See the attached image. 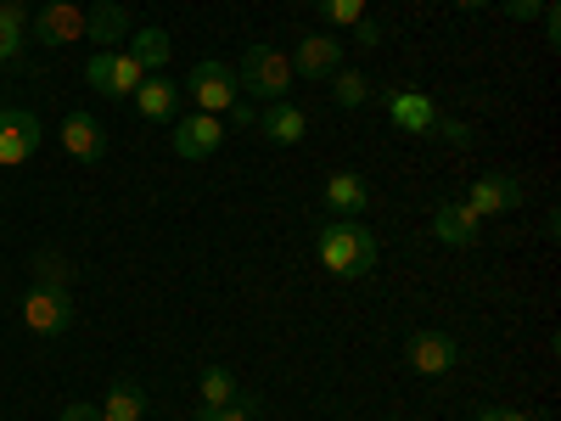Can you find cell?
<instances>
[{"instance_id":"cell-1","label":"cell","mask_w":561,"mask_h":421,"mask_svg":"<svg viewBox=\"0 0 561 421\" xmlns=\"http://www.w3.org/2000/svg\"><path fill=\"white\" fill-rule=\"evenodd\" d=\"M314 259L332 270V275L359 281V275L377 270V237H370L359 219H325L314 230Z\"/></svg>"},{"instance_id":"cell-2","label":"cell","mask_w":561,"mask_h":421,"mask_svg":"<svg viewBox=\"0 0 561 421\" xmlns=\"http://www.w3.org/2000/svg\"><path fill=\"white\" fill-rule=\"evenodd\" d=\"M237 84H242V96H253V102H287V90L298 84V73H293L287 52H275V45H248L242 62H237Z\"/></svg>"},{"instance_id":"cell-3","label":"cell","mask_w":561,"mask_h":421,"mask_svg":"<svg viewBox=\"0 0 561 421\" xmlns=\"http://www.w3.org/2000/svg\"><path fill=\"white\" fill-rule=\"evenodd\" d=\"M185 96L197 102V113H214V118H225L230 107L242 102L237 68H230V62H219V57H203V62L192 68V79H185Z\"/></svg>"},{"instance_id":"cell-4","label":"cell","mask_w":561,"mask_h":421,"mask_svg":"<svg viewBox=\"0 0 561 421\" xmlns=\"http://www.w3.org/2000/svg\"><path fill=\"white\" fill-rule=\"evenodd\" d=\"M140 79H147V68H140L129 52H96V57L84 62V84L96 90V96H113V102L135 96Z\"/></svg>"},{"instance_id":"cell-5","label":"cell","mask_w":561,"mask_h":421,"mask_svg":"<svg viewBox=\"0 0 561 421\" xmlns=\"http://www.w3.org/2000/svg\"><path fill=\"white\" fill-rule=\"evenodd\" d=\"M23 326H28L34 338H68L73 332V298L68 293H51V287H28Z\"/></svg>"},{"instance_id":"cell-6","label":"cell","mask_w":561,"mask_h":421,"mask_svg":"<svg viewBox=\"0 0 561 421\" xmlns=\"http://www.w3.org/2000/svg\"><path fill=\"white\" fill-rule=\"evenodd\" d=\"M382 107H388V118L404 129V135H438V102L433 96H421V90H410V84H388L382 90Z\"/></svg>"},{"instance_id":"cell-7","label":"cell","mask_w":561,"mask_h":421,"mask_svg":"<svg viewBox=\"0 0 561 421\" xmlns=\"http://www.w3.org/2000/svg\"><path fill=\"white\" fill-rule=\"evenodd\" d=\"M39 140H45V124L23 107H0V169H18L39 152Z\"/></svg>"},{"instance_id":"cell-8","label":"cell","mask_w":561,"mask_h":421,"mask_svg":"<svg viewBox=\"0 0 561 421\" xmlns=\"http://www.w3.org/2000/svg\"><path fill=\"white\" fill-rule=\"evenodd\" d=\"M225 129H230V124H219L214 113H192V118L174 124L169 147H174V158H185V163H203V158H214V152L225 147Z\"/></svg>"},{"instance_id":"cell-9","label":"cell","mask_w":561,"mask_h":421,"mask_svg":"<svg viewBox=\"0 0 561 421\" xmlns=\"http://www.w3.org/2000/svg\"><path fill=\"white\" fill-rule=\"evenodd\" d=\"M466 208H472L478 219L517 214V208H523V180H517V174H505V169H494V174L472 180V192H466Z\"/></svg>"},{"instance_id":"cell-10","label":"cell","mask_w":561,"mask_h":421,"mask_svg":"<svg viewBox=\"0 0 561 421\" xmlns=\"http://www.w3.org/2000/svg\"><path fill=\"white\" fill-rule=\"evenodd\" d=\"M404 360H410V371H421V377H444V371L460 365V343L449 332H410Z\"/></svg>"},{"instance_id":"cell-11","label":"cell","mask_w":561,"mask_h":421,"mask_svg":"<svg viewBox=\"0 0 561 421\" xmlns=\"http://www.w3.org/2000/svg\"><path fill=\"white\" fill-rule=\"evenodd\" d=\"M259 140H270V147H298V140L309 135V113L293 107V102H264L259 107V124H253Z\"/></svg>"},{"instance_id":"cell-12","label":"cell","mask_w":561,"mask_h":421,"mask_svg":"<svg viewBox=\"0 0 561 421\" xmlns=\"http://www.w3.org/2000/svg\"><path fill=\"white\" fill-rule=\"evenodd\" d=\"M57 135H62V152L79 158V163H102V158H107V129H102V118L68 113V118L57 124Z\"/></svg>"},{"instance_id":"cell-13","label":"cell","mask_w":561,"mask_h":421,"mask_svg":"<svg viewBox=\"0 0 561 421\" xmlns=\"http://www.w3.org/2000/svg\"><path fill=\"white\" fill-rule=\"evenodd\" d=\"M343 68V45L332 34H304L298 52H293V73L298 79H332Z\"/></svg>"},{"instance_id":"cell-14","label":"cell","mask_w":561,"mask_h":421,"mask_svg":"<svg viewBox=\"0 0 561 421\" xmlns=\"http://www.w3.org/2000/svg\"><path fill=\"white\" fill-rule=\"evenodd\" d=\"M28 34H34L39 45H68V39L84 34V12L68 7V0H51V7H39V12L28 18Z\"/></svg>"},{"instance_id":"cell-15","label":"cell","mask_w":561,"mask_h":421,"mask_svg":"<svg viewBox=\"0 0 561 421\" xmlns=\"http://www.w3.org/2000/svg\"><path fill=\"white\" fill-rule=\"evenodd\" d=\"M320 203H325V214H332V219H359L365 203H370V185H365L354 169H337L332 180H325Z\"/></svg>"},{"instance_id":"cell-16","label":"cell","mask_w":561,"mask_h":421,"mask_svg":"<svg viewBox=\"0 0 561 421\" xmlns=\"http://www.w3.org/2000/svg\"><path fill=\"white\" fill-rule=\"evenodd\" d=\"M135 34V23H129V12L118 7V0H96V7L84 12V39L96 45V52H113L118 39H129Z\"/></svg>"},{"instance_id":"cell-17","label":"cell","mask_w":561,"mask_h":421,"mask_svg":"<svg viewBox=\"0 0 561 421\" xmlns=\"http://www.w3.org/2000/svg\"><path fill=\"white\" fill-rule=\"evenodd\" d=\"M478 214L472 208H466V203H438V214H433V237L444 242V248H478Z\"/></svg>"},{"instance_id":"cell-18","label":"cell","mask_w":561,"mask_h":421,"mask_svg":"<svg viewBox=\"0 0 561 421\" xmlns=\"http://www.w3.org/2000/svg\"><path fill=\"white\" fill-rule=\"evenodd\" d=\"M129 102H135V113H140V118H152V124H174L180 84H169V79H152V73H147V79L135 84V96H129Z\"/></svg>"},{"instance_id":"cell-19","label":"cell","mask_w":561,"mask_h":421,"mask_svg":"<svg viewBox=\"0 0 561 421\" xmlns=\"http://www.w3.org/2000/svg\"><path fill=\"white\" fill-rule=\"evenodd\" d=\"M129 57L147 68V73H163L169 68V57H174V39H169V29H135L129 34Z\"/></svg>"},{"instance_id":"cell-20","label":"cell","mask_w":561,"mask_h":421,"mask_svg":"<svg viewBox=\"0 0 561 421\" xmlns=\"http://www.w3.org/2000/svg\"><path fill=\"white\" fill-rule=\"evenodd\" d=\"M102 421H147V388L140 383H113L107 405H102Z\"/></svg>"},{"instance_id":"cell-21","label":"cell","mask_w":561,"mask_h":421,"mask_svg":"<svg viewBox=\"0 0 561 421\" xmlns=\"http://www.w3.org/2000/svg\"><path fill=\"white\" fill-rule=\"evenodd\" d=\"M197 394H203V405H197V410H225L230 399H237V377H230L225 365H203Z\"/></svg>"},{"instance_id":"cell-22","label":"cell","mask_w":561,"mask_h":421,"mask_svg":"<svg viewBox=\"0 0 561 421\" xmlns=\"http://www.w3.org/2000/svg\"><path fill=\"white\" fill-rule=\"evenodd\" d=\"M28 270H34V287H51V293H68V259L57 253V248H45V253H34L28 259Z\"/></svg>"},{"instance_id":"cell-23","label":"cell","mask_w":561,"mask_h":421,"mask_svg":"<svg viewBox=\"0 0 561 421\" xmlns=\"http://www.w3.org/2000/svg\"><path fill=\"white\" fill-rule=\"evenodd\" d=\"M332 102H337V107H365V102H370V79H365L359 68H337V73H332Z\"/></svg>"},{"instance_id":"cell-24","label":"cell","mask_w":561,"mask_h":421,"mask_svg":"<svg viewBox=\"0 0 561 421\" xmlns=\"http://www.w3.org/2000/svg\"><path fill=\"white\" fill-rule=\"evenodd\" d=\"M314 12H320V23H332V29H354L365 18V0H314Z\"/></svg>"},{"instance_id":"cell-25","label":"cell","mask_w":561,"mask_h":421,"mask_svg":"<svg viewBox=\"0 0 561 421\" xmlns=\"http://www.w3.org/2000/svg\"><path fill=\"white\" fill-rule=\"evenodd\" d=\"M208 421H259V399H253V394H242V399H230L225 410H214Z\"/></svg>"},{"instance_id":"cell-26","label":"cell","mask_w":561,"mask_h":421,"mask_svg":"<svg viewBox=\"0 0 561 421\" xmlns=\"http://www.w3.org/2000/svg\"><path fill=\"white\" fill-rule=\"evenodd\" d=\"M0 29H7V34H28V7H23V0H0Z\"/></svg>"},{"instance_id":"cell-27","label":"cell","mask_w":561,"mask_h":421,"mask_svg":"<svg viewBox=\"0 0 561 421\" xmlns=\"http://www.w3.org/2000/svg\"><path fill=\"white\" fill-rule=\"evenodd\" d=\"M505 7V18H517V23H534L539 12H545V0H500Z\"/></svg>"},{"instance_id":"cell-28","label":"cell","mask_w":561,"mask_h":421,"mask_svg":"<svg viewBox=\"0 0 561 421\" xmlns=\"http://www.w3.org/2000/svg\"><path fill=\"white\" fill-rule=\"evenodd\" d=\"M354 45H365V52H377V45H382V23L359 18V23H354Z\"/></svg>"},{"instance_id":"cell-29","label":"cell","mask_w":561,"mask_h":421,"mask_svg":"<svg viewBox=\"0 0 561 421\" xmlns=\"http://www.w3.org/2000/svg\"><path fill=\"white\" fill-rule=\"evenodd\" d=\"M472 421H534L528 410H511V405H483Z\"/></svg>"},{"instance_id":"cell-30","label":"cell","mask_w":561,"mask_h":421,"mask_svg":"<svg viewBox=\"0 0 561 421\" xmlns=\"http://www.w3.org/2000/svg\"><path fill=\"white\" fill-rule=\"evenodd\" d=\"M23 39H28V34H7V29H0V68H12V62L23 57Z\"/></svg>"},{"instance_id":"cell-31","label":"cell","mask_w":561,"mask_h":421,"mask_svg":"<svg viewBox=\"0 0 561 421\" xmlns=\"http://www.w3.org/2000/svg\"><path fill=\"white\" fill-rule=\"evenodd\" d=\"M539 29L550 45H561V12H556V0H545V12H539Z\"/></svg>"},{"instance_id":"cell-32","label":"cell","mask_w":561,"mask_h":421,"mask_svg":"<svg viewBox=\"0 0 561 421\" xmlns=\"http://www.w3.org/2000/svg\"><path fill=\"white\" fill-rule=\"evenodd\" d=\"M225 118H230V124H242V129H253V124H259V107H253V102H237Z\"/></svg>"},{"instance_id":"cell-33","label":"cell","mask_w":561,"mask_h":421,"mask_svg":"<svg viewBox=\"0 0 561 421\" xmlns=\"http://www.w3.org/2000/svg\"><path fill=\"white\" fill-rule=\"evenodd\" d=\"M62 421H102V405H84V399H79V405L62 410Z\"/></svg>"},{"instance_id":"cell-34","label":"cell","mask_w":561,"mask_h":421,"mask_svg":"<svg viewBox=\"0 0 561 421\" xmlns=\"http://www.w3.org/2000/svg\"><path fill=\"white\" fill-rule=\"evenodd\" d=\"M455 7H460V12H478V7H483V0H455Z\"/></svg>"}]
</instances>
